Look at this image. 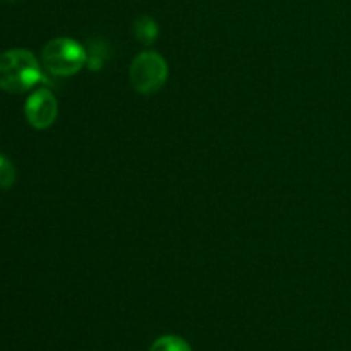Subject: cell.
<instances>
[{"label": "cell", "mask_w": 351, "mask_h": 351, "mask_svg": "<svg viewBox=\"0 0 351 351\" xmlns=\"http://www.w3.org/2000/svg\"><path fill=\"white\" fill-rule=\"evenodd\" d=\"M149 351H192L191 346L187 345V341L178 336L168 335L163 336V338H158L156 341L153 343Z\"/></svg>", "instance_id": "obj_7"}, {"label": "cell", "mask_w": 351, "mask_h": 351, "mask_svg": "<svg viewBox=\"0 0 351 351\" xmlns=\"http://www.w3.org/2000/svg\"><path fill=\"white\" fill-rule=\"evenodd\" d=\"M57 99L48 89H38L26 99L24 113L34 129H47L57 119Z\"/></svg>", "instance_id": "obj_4"}, {"label": "cell", "mask_w": 351, "mask_h": 351, "mask_svg": "<svg viewBox=\"0 0 351 351\" xmlns=\"http://www.w3.org/2000/svg\"><path fill=\"white\" fill-rule=\"evenodd\" d=\"M40 64L29 50L12 48L0 53V89L7 93H24L43 81Z\"/></svg>", "instance_id": "obj_1"}, {"label": "cell", "mask_w": 351, "mask_h": 351, "mask_svg": "<svg viewBox=\"0 0 351 351\" xmlns=\"http://www.w3.org/2000/svg\"><path fill=\"white\" fill-rule=\"evenodd\" d=\"M16 184V168L7 156L0 154V189H10Z\"/></svg>", "instance_id": "obj_8"}, {"label": "cell", "mask_w": 351, "mask_h": 351, "mask_svg": "<svg viewBox=\"0 0 351 351\" xmlns=\"http://www.w3.org/2000/svg\"><path fill=\"white\" fill-rule=\"evenodd\" d=\"M86 64L91 71H99L108 58V43L101 38L91 40L86 45Z\"/></svg>", "instance_id": "obj_5"}, {"label": "cell", "mask_w": 351, "mask_h": 351, "mask_svg": "<svg viewBox=\"0 0 351 351\" xmlns=\"http://www.w3.org/2000/svg\"><path fill=\"white\" fill-rule=\"evenodd\" d=\"M134 34H136V38L143 45L154 43L158 38V24L154 23L153 17L141 16L139 19L134 23Z\"/></svg>", "instance_id": "obj_6"}, {"label": "cell", "mask_w": 351, "mask_h": 351, "mask_svg": "<svg viewBox=\"0 0 351 351\" xmlns=\"http://www.w3.org/2000/svg\"><path fill=\"white\" fill-rule=\"evenodd\" d=\"M43 64L55 75H74L84 67L86 48L71 38H57L43 48Z\"/></svg>", "instance_id": "obj_2"}, {"label": "cell", "mask_w": 351, "mask_h": 351, "mask_svg": "<svg viewBox=\"0 0 351 351\" xmlns=\"http://www.w3.org/2000/svg\"><path fill=\"white\" fill-rule=\"evenodd\" d=\"M168 77L167 60L156 51H143L130 65V82L141 95L160 91Z\"/></svg>", "instance_id": "obj_3"}]
</instances>
